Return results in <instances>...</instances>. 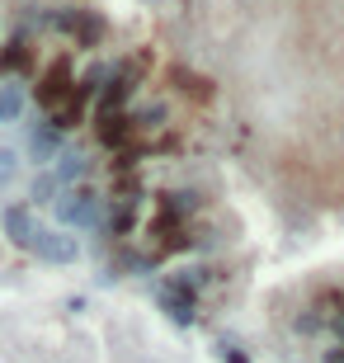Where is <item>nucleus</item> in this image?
I'll return each instance as SVG.
<instances>
[{
    "label": "nucleus",
    "instance_id": "f257e3e1",
    "mask_svg": "<svg viewBox=\"0 0 344 363\" xmlns=\"http://www.w3.org/2000/svg\"><path fill=\"white\" fill-rule=\"evenodd\" d=\"M99 208H104V199L94 194L90 184H76V189H62V199L52 203V213H57V222H62V231H71V227H99Z\"/></svg>",
    "mask_w": 344,
    "mask_h": 363
},
{
    "label": "nucleus",
    "instance_id": "f03ea898",
    "mask_svg": "<svg viewBox=\"0 0 344 363\" xmlns=\"http://www.w3.org/2000/svg\"><path fill=\"white\" fill-rule=\"evenodd\" d=\"M71 90H76V67H71V57H57L48 71H38V90H33V99H38L43 113H52V108H62L71 99Z\"/></svg>",
    "mask_w": 344,
    "mask_h": 363
},
{
    "label": "nucleus",
    "instance_id": "7ed1b4c3",
    "mask_svg": "<svg viewBox=\"0 0 344 363\" xmlns=\"http://www.w3.org/2000/svg\"><path fill=\"white\" fill-rule=\"evenodd\" d=\"M90 123H94V137H99V147H104V151H128L137 142V128H133V113H128V108H123V113L94 108Z\"/></svg>",
    "mask_w": 344,
    "mask_h": 363
},
{
    "label": "nucleus",
    "instance_id": "20e7f679",
    "mask_svg": "<svg viewBox=\"0 0 344 363\" xmlns=\"http://www.w3.org/2000/svg\"><path fill=\"white\" fill-rule=\"evenodd\" d=\"M33 255L43 259V264H76L80 259V241L71 236V231H62V227H38V236H33V245H28Z\"/></svg>",
    "mask_w": 344,
    "mask_h": 363
},
{
    "label": "nucleus",
    "instance_id": "39448f33",
    "mask_svg": "<svg viewBox=\"0 0 344 363\" xmlns=\"http://www.w3.org/2000/svg\"><path fill=\"white\" fill-rule=\"evenodd\" d=\"M156 302H160V311H165L174 325H199V297L189 293V288H179L174 279L156 283Z\"/></svg>",
    "mask_w": 344,
    "mask_h": 363
},
{
    "label": "nucleus",
    "instance_id": "423d86ee",
    "mask_svg": "<svg viewBox=\"0 0 344 363\" xmlns=\"http://www.w3.org/2000/svg\"><path fill=\"white\" fill-rule=\"evenodd\" d=\"M0 231L10 236L14 245H33V236H38V222H33V208L28 203H10V208H0Z\"/></svg>",
    "mask_w": 344,
    "mask_h": 363
},
{
    "label": "nucleus",
    "instance_id": "0eeeda50",
    "mask_svg": "<svg viewBox=\"0 0 344 363\" xmlns=\"http://www.w3.org/2000/svg\"><path fill=\"white\" fill-rule=\"evenodd\" d=\"M137 213H142V199L113 194V199H109V213H104V231L109 236H128V231L137 227Z\"/></svg>",
    "mask_w": 344,
    "mask_h": 363
},
{
    "label": "nucleus",
    "instance_id": "6e6552de",
    "mask_svg": "<svg viewBox=\"0 0 344 363\" xmlns=\"http://www.w3.org/2000/svg\"><path fill=\"white\" fill-rule=\"evenodd\" d=\"M57 156H62V133H57L48 118L33 123V128H28V161L48 165V161H57Z\"/></svg>",
    "mask_w": 344,
    "mask_h": 363
},
{
    "label": "nucleus",
    "instance_id": "1a4fd4ad",
    "mask_svg": "<svg viewBox=\"0 0 344 363\" xmlns=\"http://www.w3.org/2000/svg\"><path fill=\"white\" fill-rule=\"evenodd\" d=\"M0 76H33V48H28V33H14V38L0 48Z\"/></svg>",
    "mask_w": 344,
    "mask_h": 363
},
{
    "label": "nucleus",
    "instance_id": "9d476101",
    "mask_svg": "<svg viewBox=\"0 0 344 363\" xmlns=\"http://www.w3.org/2000/svg\"><path fill=\"white\" fill-rule=\"evenodd\" d=\"M90 104H94V99H85L80 90H71V99H67L62 108H52V113H48V123H52L57 133L67 137L71 128H80V123H90Z\"/></svg>",
    "mask_w": 344,
    "mask_h": 363
},
{
    "label": "nucleus",
    "instance_id": "9b49d317",
    "mask_svg": "<svg viewBox=\"0 0 344 363\" xmlns=\"http://www.w3.org/2000/svg\"><path fill=\"white\" fill-rule=\"evenodd\" d=\"M90 170H94L90 156H80V151H62L52 175L62 179V189H76V184H85V179H90Z\"/></svg>",
    "mask_w": 344,
    "mask_h": 363
},
{
    "label": "nucleus",
    "instance_id": "f8f14e48",
    "mask_svg": "<svg viewBox=\"0 0 344 363\" xmlns=\"http://www.w3.org/2000/svg\"><path fill=\"white\" fill-rule=\"evenodd\" d=\"M128 113H133L137 137H142V133H160L165 118H170V108H165V104H142V108H128Z\"/></svg>",
    "mask_w": 344,
    "mask_h": 363
},
{
    "label": "nucleus",
    "instance_id": "ddd939ff",
    "mask_svg": "<svg viewBox=\"0 0 344 363\" xmlns=\"http://www.w3.org/2000/svg\"><path fill=\"white\" fill-rule=\"evenodd\" d=\"M19 113H24V85L5 81L0 85V123H19Z\"/></svg>",
    "mask_w": 344,
    "mask_h": 363
},
{
    "label": "nucleus",
    "instance_id": "4468645a",
    "mask_svg": "<svg viewBox=\"0 0 344 363\" xmlns=\"http://www.w3.org/2000/svg\"><path fill=\"white\" fill-rule=\"evenodd\" d=\"M57 194H62V179L52 175V170H43V175H33V189H28V203L38 208V203H57Z\"/></svg>",
    "mask_w": 344,
    "mask_h": 363
},
{
    "label": "nucleus",
    "instance_id": "2eb2a0df",
    "mask_svg": "<svg viewBox=\"0 0 344 363\" xmlns=\"http://www.w3.org/2000/svg\"><path fill=\"white\" fill-rule=\"evenodd\" d=\"M14 170H19V151L0 147V184H10V179H14Z\"/></svg>",
    "mask_w": 344,
    "mask_h": 363
},
{
    "label": "nucleus",
    "instance_id": "dca6fc26",
    "mask_svg": "<svg viewBox=\"0 0 344 363\" xmlns=\"http://www.w3.org/2000/svg\"><path fill=\"white\" fill-rule=\"evenodd\" d=\"M217 354H222V363H250V359H245V354H240V350H231V345H222V350H217Z\"/></svg>",
    "mask_w": 344,
    "mask_h": 363
},
{
    "label": "nucleus",
    "instance_id": "f3484780",
    "mask_svg": "<svg viewBox=\"0 0 344 363\" xmlns=\"http://www.w3.org/2000/svg\"><path fill=\"white\" fill-rule=\"evenodd\" d=\"M340 316H344V307H340Z\"/></svg>",
    "mask_w": 344,
    "mask_h": 363
}]
</instances>
